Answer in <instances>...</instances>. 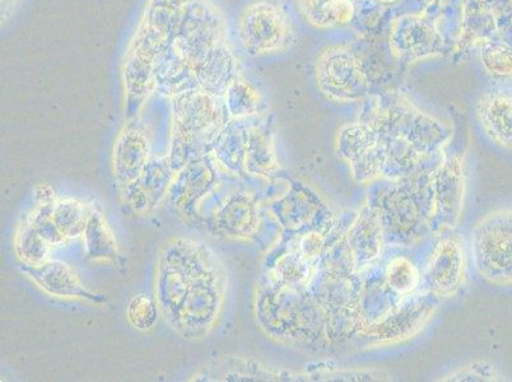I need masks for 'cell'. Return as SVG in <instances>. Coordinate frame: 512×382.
<instances>
[{
	"mask_svg": "<svg viewBox=\"0 0 512 382\" xmlns=\"http://www.w3.org/2000/svg\"><path fill=\"white\" fill-rule=\"evenodd\" d=\"M236 30L242 49L254 58L283 53L295 41L290 15L272 0H255L242 8Z\"/></svg>",
	"mask_w": 512,
	"mask_h": 382,
	"instance_id": "cell-1",
	"label": "cell"
},
{
	"mask_svg": "<svg viewBox=\"0 0 512 382\" xmlns=\"http://www.w3.org/2000/svg\"><path fill=\"white\" fill-rule=\"evenodd\" d=\"M474 267L487 282L512 284V208L486 214L470 237Z\"/></svg>",
	"mask_w": 512,
	"mask_h": 382,
	"instance_id": "cell-2",
	"label": "cell"
},
{
	"mask_svg": "<svg viewBox=\"0 0 512 382\" xmlns=\"http://www.w3.org/2000/svg\"><path fill=\"white\" fill-rule=\"evenodd\" d=\"M316 82L323 95L335 102H355L370 92V81L360 59L348 46L323 50L315 68Z\"/></svg>",
	"mask_w": 512,
	"mask_h": 382,
	"instance_id": "cell-3",
	"label": "cell"
},
{
	"mask_svg": "<svg viewBox=\"0 0 512 382\" xmlns=\"http://www.w3.org/2000/svg\"><path fill=\"white\" fill-rule=\"evenodd\" d=\"M395 59L406 64L441 57L445 40L439 26L425 15H404L393 22L389 34Z\"/></svg>",
	"mask_w": 512,
	"mask_h": 382,
	"instance_id": "cell-4",
	"label": "cell"
},
{
	"mask_svg": "<svg viewBox=\"0 0 512 382\" xmlns=\"http://www.w3.org/2000/svg\"><path fill=\"white\" fill-rule=\"evenodd\" d=\"M477 119L496 146L512 149V91H492L477 104Z\"/></svg>",
	"mask_w": 512,
	"mask_h": 382,
	"instance_id": "cell-5",
	"label": "cell"
},
{
	"mask_svg": "<svg viewBox=\"0 0 512 382\" xmlns=\"http://www.w3.org/2000/svg\"><path fill=\"white\" fill-rule=\"evenodd\" d=\"M464 273L463 248L453 239L442 241L430 259L427 281L437 295L449 296L458 290Z\"/></svg>",
	"mask_w": 512,
	"mask_h": 382,
	"instance_id": "cell-6",
	"label": "cell"
},
{
	"mask_svg": "<svg viewBox=\"0 0 512 382\" xmlns=\"http://www.w3.org/2000/svg\"><path fill=\"white\" fill-rule=\"evenodd\" d=\"M25 272L43 290L59 297H91L71 268L62 263L27 264Z\"/></svg>",
	"mask_w": 512,
	"mask_h": 382,
	"instance_id": "cell-7",
	"label": "cell"
},
{
	"mask_svg": "<svg viewBox=\"0 0 512 382\" xmlns=\"http://www.w3.org/2000/svg\"><path fill=\"white\" fill-rule=\"evenodd\" d=\"M496 32L497 23L487 3L484 0H465L462 29L456 49L462 51L470 45L491 41Z\"/></svg>",
	"mask_w": 512,
	"mask_h": 382,
	"instance_id": "cell-8",
	"label": "cell"
},
{
	"mask_svg": "<svg viewBox=\"0 0 512 382\" xmlns=\"http://www.w3.org/2000/svg\"><path fill=\"white\" fill-rule=\"evenodd\" d=\"M305 20L320 30L348 25L355 17L352 0H299Z\"/></svg>",
	"mask_w": 512,
	"mask_h": 382,
	"instance_id": "cell-9",
	"label": "cell"
},
{
	"mask_svg": "<svg viewBox=\"0 0 512 382\" xmlns=\"http://www.w3.org/2000/svg\"><path fill=\"white\" fill-rule=\"evenodd\" d=\"M223 97L226 99L230 114L237 118L255 114V111L259 109L260 100H262L258 88L242 73L232 79Z\"/></svg>",
	"mask_w": 512,
	"mask_h": 382,
	"instance_id": "cell-10",
	"label": "cell"
},
{
	"mask_svg": "<svg viewBox=\"0 0 512 382\" xmlns=\"http://www.w3.org/2000/svg\"><path fill=\"white\" fill-rule=\"evenodd\" d=\"M479 58L493 77L512 78V48L507 44L486 41L481 44Z\"/></svg>",
	"mask_w": 512,
	"mask_h": 382,
	"instance_id": "cell-11",
	"label": "cell"
},
{
	"mask_svg": "<svg viewBox=\"0 0 512 382\" xmlns=\"http://www.w3.org/2000/svg\"><path fill=\"white\" fill-rule=\"evenodd\" d=\"M386 277L390 287L399 295L411 293L420 283V273L407 258L393 259L386 269Z\"/></svg>",
	"mask_w": 512,
	"mask_h": 382,
	"instance_id": "cell-12",
	"label": "cell"
},
{
	"mask_svg": "<svg viewBox=\"0 0 512 382\" xmlns=\"http://www.w3.org/2000/svg\"><path fill=\"white\" fill-rule=\"evenodd\" d=\"M21 0H2V23L6 22Z\"/></svg>",
	"mask_w": 512,
	"mask_h": 382,
	"instance_id": "cell-13",
	"label": "cell"
},
{
	"mask_svg": "<svg viewBox=\"0 0 512 382\" xmlns=\"http://www.w3.org/2000/svg\"><path fill=\"white\" fill-rule=\"evenodd\" d=\"M377 2L384 3V4H392V3L398 2V0H377Z\"/></svg>",
	"mask_w": 512,
	"mask_h": 382,
	"instance_id": "cell-14",
	"label": "cell"
}]
</instances>
